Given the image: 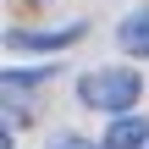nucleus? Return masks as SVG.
<instances>
[{
	"instance_id": "1",
	"label": "nucleus",
	"mask_w": 149,
	"mask_h": 149,
	"mask_svg": "<svg viewBox=\"0 0 149 149\" xmlns=\"http://www.w3.org/2000/svg\"><path fill=\"white\" fill-rule=\"evenodd\" d=\"M138 94H144V72L138 66H100V72L77 77V100L88 111H105V116H133Z\"/></svg>"
},
{
	"instance_id": "2",
	"label": "nucleus",
	"mask_w": 149,
	"mask_h": 149,
	"mask_svg": "<svg viewBox=\"0 0 149 149\" xmlns=\"http://www.w3.org/2000/svg\"><path fill=\"white\" fill-rule=\"evenodd\" d=\"M77 39H83L77 22H72V28H11V33H6L11 50H72Z\"/></svg>"
},
{
	"instance_id": "3",
	"label": "nucleus",
	"mask_w": 149,
	"mask_h": 149,
	"mask_svg": "<svg viewBox=\"0 0 149 149\" xmlns=\"http://www.w3.org/2000/svg\"><path fill=\"white\" fill-rule=\"evenodd\" d=\"M116 44H122L133 61H149V6L127 11V17L116 22Z\"/></svg>"
},
{
	"instance_id": "4",
	"label": "nucleus",
	"mask_w": 149,
	"mask_h": 149,
	"mask_svg": "<svg viewBox=\"0 0 149 149\" xmlns=\"http://www.w3.org/2000/svg\"><path fill=\"white\" fill-rule=\"evenodd\" d=\"M105 149H149V122L144 116H111V127H105Z\"/></svg>"
},
{
	"instance_id": "5",
	"label": "nucleus",
	"mask_w": 149,
	"mask_h": 149,
	"mask_svg": "<svg viewBox=\"0 0 149 149\" xmlns=\"http://www.w3.org/2000/svg\"><path fill=\"white\" fill-rule=\"evenodd\" d=\"M50 77H55V66L44 61V66H33V72H6V88L17 94V88H33V83H50Z\"/></svg>"
},
{
	"instance_id": "6",
	"label": "nucleus",
	"mask_w": 149,
	"mask_h": 149,
	"mask_svg": "<svg viewBox=\"0 0 149 149\" xmlns=\"http://www.w3.org/2000/svg\"><path fill=\"white\" fill-rule=\"evenodd\" d=\"M50 149H105V144H88V138H77V133H66V138H55Z\"/></svg>"
}]
</instances>
